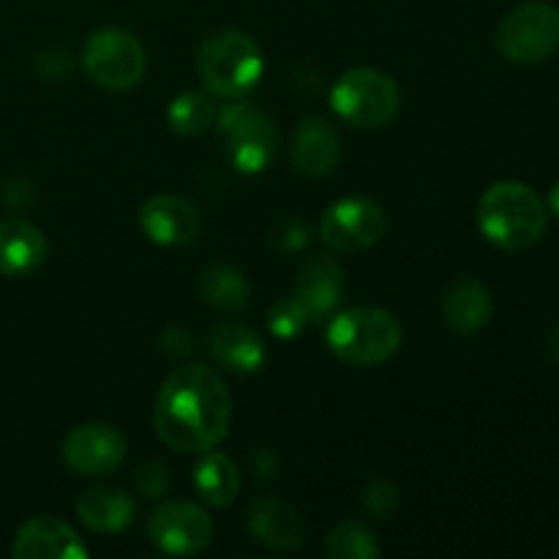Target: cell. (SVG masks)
<instances>
[{"mask_svg": "<svg viewBox=\"0 0 559 559\" xmlns=\"http://www.w3.org/2000/svg\"><path fill=\"white\" fill-rule=\"evenodd\" d=\"M197 293L218 311H240L249 304L251 284L243 271L233 265H211L197 278Z\"/></svg>", "mask_w": 559, "mask_h": 559, "instance_id": "obj_22", "label": "cell"}, {"mask_svg": "<svg viewBox=\"0 0 559 559\" xmlns=\"http://www.w3.org/2000/svg\"><path fill=\"white\" fill-rule=\"evenodd\" d=\"M207 349H211L213 360L222 369L238 371V374L260 371L262 364H265V344H262V338L251 328L235 325V322L218 325L211 333Z\"/></svg>", "mask_w": 559, "mask_h": 559, "instance_id": "obj_19", "label": "cell"}, {"mask_svg": "<svg viewBox=\"0 0 559 559\" xmlns=\"http://www.w3.org/2000/svg\"><path fill=\"white\" fill-rule=\"evenodd\" d=\"M200 462H197L194 475V491L213 508H227L238 500L240 491V475L238 467L229 462L224 453L205 451L200 453Z\"/></svg>", "mask_w": 559, "mask_h": 559, "instance_id": "obj_21", "label": "cell"}, {"mask_svg": "<svg viewBox=\"0 0 559 559\" xmlns=\"http://www.w3.org/2000/svg\"><path fill=\"white\" fill-rule=\"evenodd\" d=\"M344 295V271L333 257L317 254L300 265L293 298L306 309L311 322L331 320Z\"/></svg>", "mask_w": 559, "mask_h": 559, "instance_id": "obj_12", "label": "cell"}, {"mask_svg": "<svg viewBox=\"0 0 559 559\" xmlns=\"http://www.w3.org/2000/svg\"><path fill=\"white\" fill-rule=\"evenodd\" d=\"M129 442L112 424H82L63 440V462L76 475H109L126 462Z\"/></svg>", "mask_w": 559, "mask_h": 559, "instance_id": "obj_11", "label": "cell"}, {"mask_svg": "<svg viewBox=\"0 0 559 559\" xmlns=\"http://www.w3.org/2000/svg\"><path fill=\"white\" fill-rule=\"evenodd\" d=\"M325 555L331 559H377L380 544L366 524L344 522L328 535Z\"/></svg>", "mask_w": 559, "mask_h": 559, "instance_id": "obj_24", "label": "cell"}, {"mask_svg": "<svg viewBox=\"0 0 559 559\" xmlns=\"http://www.w3.org/2000/svg\"><path fill=\"white\" fill-rule=\"evenodd\" d=\"M495 44L513 63L549 60L559 49V11L540 0L516 5L497 25Z\"/></svg>", "mask_w": 559, "mask_h": 559, "instance_id": "obj_7", "label": "cell"}, {"mask_svg": "<svg viewBox=\"0 0 559 559\" xmlns=\"http://www.w3.org/2000/svg\"><path fill=\"white\" fill-rule=\"evenodd\" d=\"M76 516L93 533H120L136 516V506L120 489H91L76 500Z\"/></svg>", "mask_w": 559, "mask_h": 559, "instance_id": "obj_20", "label": "cell"}, {"mask_svg": "<svg viewBox=\"0 0 559 559\" xmlns=\"http://www.w3.org/2000/svg\"><path fill=\"white\" fill-rule=\"evenodd\" d=\"M216 120V104L211 93L186 91L175 96V102L167 109L169 129L178 131L180 136H197L207 131Z\"/></svg>", "mask_w": 559, "mask_h": 559, "instance_id": "obj_23", "label": "cell"}, {"mask_svg": "<svg viewBox=\"0 0 559 559\" xmlns=\"http://www.w3.org/2000/svg\"><path fill=\"white\" fill-rule=\"evenodd\" d=\"M47 238L22 218L0 222V276H27L47 262Z\"/></svg>", "mask_w": 559, "mask_h": 559, "instance_id": "obj_16", "label": "cell"}, {"mask_svg": "<svg viewBox=\"0 0 559 559\" xmlns=\"http://www.w3.org/2000/svg\"><path fill=\"white\" fill-rule=\"evenodd\" d=\"M197 71L211 96L235 102L254 91L265 71V58L260 44L243 31H218L202 41Z\"/></svg>", "mask_w": 559, "mask_h": 559, "instance_id": "obj_3", "label": "cell"}, {"mask_svg": "<svg viewBox=\"0 0 559 559\" xmlns=\"http://www.w3.org/2000/svg\"><path fill=\"white\" fill-rule=\"evenodd\" d=\"M169 486V473L164 464L151 462L136 473V489L142 491L145 497H158L164 495V489Z\"/></svg>", "mask_w": 559, "mask_h": 559, "instance_id": "obj_27", "label": "cell"}, {"mask_svg": "<svg viewBox=\"0 0 559 559\" xmlns=\"http://www.w3.org/2000/svg\"><path fill=\"white\" fill-rule=\"evenodd\" d=\"M402 322L377 306L338 311L328 325V347L338 360L353 366H380L402 347Z\"/></svg>", "mask_w": 559, "mask_h": 559, "instance_id": "obj_4", "label": "cell"}, {"mask_svg": "<svg viewBox=\"0 0 559 559\" xmlns=\"http://www.w3.org/2000/svg\"><path fill=\"white\" fill-rule=\"evenodd\" d=\"M549 211L555 213V216H559V183L549 191Z\"/></svg>", "mask_w": 559, "mask_h": 559, "instance_id": "obj_29", "label": "cell"}, {"mask_svg": "<svg viewBox=\"0 0 559 559\" xmlns=\"http://www.w3.org/2000/svg\"><path fill=\"white\" fill-rule=\"evenodd\" d=\"M82 66L98 87L112 93L131 91L147 69L145 49L134 33L123 27H102L87 36L82 47Z\"/></svg>", "mask_w": 559, "mask_h": 559, "instance_id": "obj_6", "label": "cell"}, {"mask_svg": "<svg viewBox=\"0 0 559 559\" xmlns=\"http://www.w3.org/2000/svg\"><path fill=\"white\" fill-rule=\"evenodd\" d=\"M366 508H369L374 516H388V513L396 508V489L388 480H377L366 489Z\"/></svg>", "mask_w": 559, "mask_h": 559, "instance_id": "obj_28", "label": "cell"}, {"mask_svg": "<svg viewBox=\"0 0 559 559\" xmlns=\"http://www.w3.org/2000/svg\"><path fill=\"white\" fill-rule=\"evenodd\" d=\"M233 424V396L222 377L200 364H186L164 380L153 407L158 440L178 453L213 451Z\"/></svg>", "mask_w": 559, "mask_h": 559, "instance_id": "obj_1", "label": "cell"}, {"mask_svg": "<svg viewBox=\"0 0 559 559\" xmlns=\"http://www.w3.org/2000/svg\"><path fill=\"white\" fill-rule=\"evenodd\" d=\"M551 355H555V358L559 360V331L555 333V336H551Z\"/></svg>", "mask_w": 559, "mask_h": 559, "instance_id": "obj_30", "label": "cell"}, {"mask_svg": "<svg viewBox=\"0 0 559 559\" xmlns=\"http://www.w3.org/2000/svg\"><path fill=\"white\" fill-rule=\"evenodd\" d=\"M147 535L164 555H200L213 540V519L197 502L169 500L153 511L151 522H147Z\"/></svg>", "mask_w": 559, "mask_h": 559, "instance_id": "obj_10", "label": "cell"}, {"mask_svg": "<svg viewBox=\"0 0 559 559\" xmlns=\"http://www.w3.org/2000/svg\"><path fill=\"white\" fill-rule=\"evenodd\" d=\"M140 227L153 243L178 249V246L191 243L197 238V233H200V213L183 197L156 194L142 205Z\"/></svg>", "mask_w": 559, "mask_h": 559, "instance_id": "obj_13", "label": "cell"}, {"mask_svg": "<svg viewBox=\"0 0 559 559\" xmlns=\"http://www.w3.org/2000/svg\"><path fill=\"white\" fill-rule=\"evenodd\" d=\"M475 216L484 238L502 251L533 249L549 224V211L538 191L519 180H500L489 186L480 197Z\"/></svg>", "mask_w": 559, "mask_h": 559, "instance_id": "obj_2", "label": "cell"}, {"mask_svg": "<svg viewBox=\"0 0 559 559\" xmlns=\"http://www.w3.org/2000/svg\"><path fill=\"white\" fill-rule=\"evenodd\" d=\"M385 233V211L366 197L333 202L320 218V238L333 251H366L380 243Z\"/></svg>", "mask_w": 559, "mask_h": 559, "instance_id": "obj_9", "label": "cell"}, {"mask_svg": "<svg viewBox=\"0 0 559 559\" xmlns=\"http://www.w3.org/2000/svg\"><path fill=\"white\" fill-rule=\"evenodd\" d=\"M289 153H293V167L304 178H325L342 158V140L333 123H328L320 115H311L295 129Z\"/></svg>", "mask_w": 559, "mask_h": 559, "instance_id": "obj_15", "label": "cell"}, {"mask_svg": "<svg viewBox=\"0 0 559 559\" xmlns=\"http://www.w3.org/2000/svg\"><path fill=\"white\" fill-rule=\"evenodd\" d=\"M309 322V314H306V309L293 298V295L278 300V304H273L271 311H267V328H271V333L276 338L300 336Z\"/></svg>", "mask_w": 559, "mask_h": 559, "instance_id": "obj_25", "label": "cell"}, {"mask_svg": "<svg viewBox=\"0 0 559 559\" xmlns=\"http://www.w3.org/2000/svg\"><path fill=\"white\" fill-rule=\"evenodd\" d=\"M11 555L16 559H85L87 549L71 524L55 516H36L16 530Z\"/></svg>", "mask_w": 559, "mask_h": 559, "instance_id": "obj_14", "label": "cell"}, {"mask_svg": "<svg viewBox=\"0 0 559 559\" xmlns=\"http://www.w3.org/2000/svg\"><path fill=\"white\" fill-rule=\"evenodd\" d=\"M36 71L49 82L66 80L71 71V55L66 49H49L36 60Z\"/></svg>", "mask_w": 559, "mask_h": 559, "instance_id": "obj_26", "label": "cell"}, {"mask_svg": "<svg viewBox=\"0 0 559 559\" xmlns=\"http://www.w3.org/2000/svg\"><path fill=\"white\" fill-rule=\"evenodd\" d=\"M249 530L260 544L278 551H295L306 540V527L298 511L276 497H262L260 502L251 506Z\"/></svg>", "mask_w": 559, "mask_h": 559, "instance_id": "obj_17", "label": "cell"}, {"mask_svg": "<svg viewBox=\"0 0 559 559\" xmlns=\"http://www.w3.org/2000/svg\"><path fill=\"white\" fill-rule=\"evenodd\" d=\"M227 158L238 173L257 175L271 167L278 147V129L265 112L235 98L222 115Z\"/></svg>", "mask_w": 559, "mask_h": 559, "instance_id": "obj_8", "label": "cell"}, {"mask_svg": "<svg viewBox=\"0 0 559 559\" xmlns=\"http://www.w3.org/2000/svg\"><path fill=\"white\" fill-rule=\"evenodd\" d=\"M491 311H495L491 293L478 278H459L448 287L445 298H442L445 322L462 336L484 331L491 320Z\"/></svg>", "mask_w": 559, "mask_h": 559, "instance_id": "obj_18", "label": "cell"}, {"mask_svg": "<svg viewBox=\"0 0 559 559\" xmlns=\"http://www.w3.org/2000/svg\"><path fill=\"white\" fill-rule=\"evenodd\" d=\"M331 104L338 118L355 129H382L396 118L402 93L385 71L358 66L338 76L331 91Z\"/></svg>", "mask_w": 559, "mask_h": 559, "instance_id": "obj_5", "label": "cell"}]
</instances>
